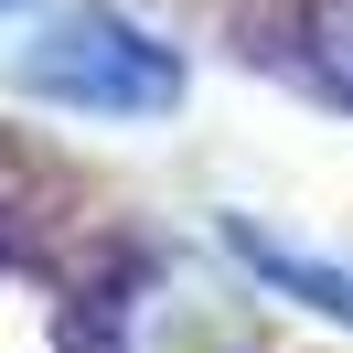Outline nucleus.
I'll return each instance as SVG.
<instances>
[{"mask_svg":"<svg viewBox=\"0 0 353 353\" xmlns=\"http://www.w3.org/2000/svg\"><path fill=\"white\" fill-rule=\"evenodd\" d=\"M182 86H193L182 54L161 43L139 11H108V0L54 11L22 43V97H43V108H65V118H172Z\"/></svg>","mask_w":353,"mask_h":353,"instance_id":"nucleus-1","label":"nucleus"},{"mask_svg":"<svg viewBox=\"0 0 353 353\" xmlns=\"http://www.w3.org/2000/svg\"><path fill=\"white\" fill-rule=\"evenodd\" d=\"M225 246H236L246 268H257L279 300H300V310H321V321H353V268L343 257H310V246H289V236H257V225H236L225 214Z\"/></svg>","mask_w":353,"mask_h":353,"instance_id":"nucleus-2","label":"nucleus"},{"mask_svg":"<svg viewBox=\"0 0 353 353\" xmlns=\"http://www.w3.org/2000/svg\"><path fill=\"white\" fill-rule=\"evenodd\" d=\"M108 353H246V343L214 321V300H193V289H150V300H118Z\"/></svg>","mask_w":353,"mask_h":353,"instance_id":"nucleus-3","label":"nucleus"},{"mask_svg":"<svg viewBox=\"0 0 353 353\" xmlns=\"http://www.w3.org/2000/svg\"><path fill=\"white\" fill-rule=\"evenodd\" d=\"M310 65H321V86L353 108V0H310Z\"/></svg>","mask_w":353,"mask_h":353,"instance_id":"nucleus-4","label":"nucleus"},{"mask_svg":"<svg viewBox=\"0 0 353 353\" xmlns=\"http://www.w3.org/2000/svg\"><path fill=\"white\" fill-rule=\"evenodd\" d=\"M0 11H22V0H0Z\"/></svg>","mask_w":353,"mask_h":353,"instance_id":"nucleus-5","label":"nucleus"}]
</instances>
